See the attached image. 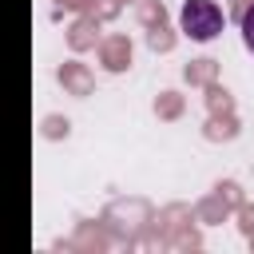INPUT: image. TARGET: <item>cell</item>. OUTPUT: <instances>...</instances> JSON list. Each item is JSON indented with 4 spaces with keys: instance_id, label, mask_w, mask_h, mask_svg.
<instances>
[{
    "instance_id": "6da1fadb",
    "label": "cell",
    "mask_w": 254,
    "mask_h": 254,
    "mask_svg": "<svg viewBox=\"0 0 254 254\" xmlns=\"http://www.w3.org/2000/svg\"><path fill=\"white\" fill-rule=\"evenodd\" d=\"M179 24L194 44H206L222 32V8L214 0H187L183 12H179Z\"/></svg>"
},
{
    "instance_id": "7a4b0ae2",
    "label": "cell",
    "mask_w": 254,
    "mask_h": 254,
    "mask_svg": "<svg viewBox=\"0 0 254 254\" xmlns=\"http://www.w3.org/2000/svg\"><path fill=\"white\" fill-rule=\"evenodd\" d=\"M242 40H246V48L254 52V4L242 12Z\"/></svg>"
}]
</instances>
